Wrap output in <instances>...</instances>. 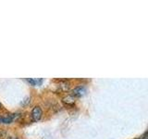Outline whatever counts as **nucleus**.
<instances>
[{"label": "nucleus", "mask_w": 148, "mask_h": 139, "mask_svg": "<svg viewBox=\"0 0 148 139\" xmlns=\"http://www.w3.org/2000/svg\"><path fill=\"white\" fill-rule=\"evenodd\" d=\"M42 115H43V111H42L41 108L38 106L34 107L32 110V119L34 122H37L42 118Z\"/></svg>", "instance_id": "1"}, {"label": "nucleus", "mask_w": 148, "mask_h": 139, "mask_svg": "<svg viewBox=\"0 0 148 139\" xmlns=\"http://www.w3.org/2000/svg\"><path fill=\"white\" fill-rule=\"evenodd\" d=\"M86 93V88L84 86H77L75 87L74 89L72 90V95L73 96H77V97H80V96H84Z\"/></svg>", "instance_id": "2"}, {"label": "nucleus", "mask_w": 148, "mask_h": 139, "mask_svg": "<svg viewBox=\"0 0 148 139\" xmlns=\"http://www.w3.org/2000/svg\"><path fill=\"white\" fill-rule=\"evenodd\" d=\"M62 102L67 106H73L74 104H75V98H74V96H71V95H69L67 96L63 97L62 99Z\"/></svg>", "instance_id": "3"}, {"label": "nucleus", "mask_w": 148, "mask_h": 139, "mask_svg": "<svg viewBox=\"0 0 148 139\" xmlns=\"http://www.w3.org/2000/svg\"><path fill=\"white\" fill-rule=\"evenodd\" d=\"M69 88V83L67 81H61L58 85V90L59 92H66Z\"/></svg>", "instance_id": "4"}, {"label": "nucleus", "mask_w": 148, "mask_h": 139, "mask_svg": "<svg viewBox=\"0 0 148 139\" xmlns=\"http://www.w3.org/2000/svg\"><path fill=\"white\" fill-rule=\"evenodd\" d=\"M14 119V116L12 115H6L0 117V122L3 123H10Z\"/></svg>", "instance_id": "5"}, {"label": "nucleus", "mask_w": 148, "mask_h": 139, "mask_svg": "<svg viewBox=\"0 0 148 139\" xmlns=\"http://www.w3.org/2000/svg\"><path fill=\"white\" fill-rule=\"evenodd\" d=\"M27 81L29 82L32 85H39L42 83V82H43L42 79H27Z\"/></svg>", "instance_id": "6"}, {"label": "nucleus", "mask_w": 148, "mask_h": 139, "mask_svg": "<svg viewBox=\"0 0 148 139\" xmlns=\"http://www.w3.org/2000/svg\"><path fill=\"white\" fill-rule=\"evenodd\" d=\"M8 139H18L17 137H13V136H11V137H8Z\"/></svg>", "instance_id": "7"}, {"label": "nucleus", "mask_w": 148, "mask_h": 139, "mask_svg": "<svg viewBox=\"0 0 148 139\" xmlns=\"http://www.w3.org/2000/svg\"><path fill=\"white\" fill-rule=\"evenodd\" d=\"M1 107H2V105H1V103H0V109H1Z\"/></svg>", "instance_id": "8"}, {"label": "nucleus", "mask_w": 148, "mask_h": 139, "mask_svg": "<svg viewBox=\"0 0 148 139\" xmlns=\"http://www.w3.org/2000/svg\"><path fill=\"white\" fill-rule=\"evenodd\" d=\"M140 139H142V138H140Z\"/></svg>", "instance_id": "9"}]
</instances>
